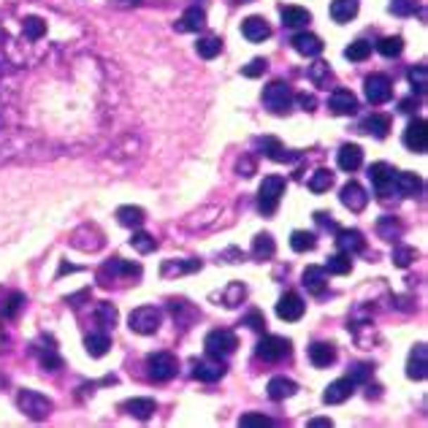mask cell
<instances>
[{
	"instance_id": "55",
	"label": "cell",
	"mask_w": 428,
	"mask_h": 428,
	"mask_svg": "<svg viewBox=\"0 0 428 428\" xmlns=\"http://www.w3.org/2000/svg\"><path fill=\"white\" fill-rule=\"evenodd\" d=\"M266 68H268V63L258 57V60H252L250 65H244V76H247V79H258V76L266 73Z\"/></svg>"
},
{
	"instance_id": "18",
	"label": "cell",
	"mask_w": 428,
	"mask_h": 428,
	"mask_svg": "<svg viewBox=\"0 0 428 428\" xmlns=\"http://www.w3.org/2000/svg\"><path fill=\"white\" fill-rule=\"evenodd\" d=\"M353 391H355V382H353L350 377L334 379V382L325 388V393H322V401H325V404H344V401L353 396Z\"/></svg>"
},
{
	"instance_id": "29",
	"label": "cell",
	"mask_w": 428,
	"mask_h": 428,
	"mask_svg": "<svg viewBox=\"0 0 428 428\" xmlns=\"http://www.w3.org/2000/svg\"><path fill=\"white\" fill-rule=\"evenodd\" d=\"M309 360H312L317 369L331 366V363L336 360V350H334V344H328V341H315V344L309 347Z\"/></svg>"
},
{
	"instance_id": "57",
	"label": "cell",
	"mask_w": 428,
	"mask_h": 428,
	"mask_svg": "<svg viewBox=\"0 0 428 428\" xmlns=\"http://www.w3.org/2000/svg\"><path fill=\"white\" fill-rule=\"evenodd\" d=\"M293 101H298V106H301L303 111H315V106H317V101H315L312 95H306V92H301V95H293Z\"/></svg>"
},
{
	"instance_id": "31",
	"label": "cell",
	"mask_w": 428,
	"mask_h": 428,
	"mask_svg": "<svg viewBox=\"0 0 428 428\" xmlns=\"http://www.w3.org/2000/svg\"><path fill=\"white\" fill-rule=\"evenodd\" d=\"M201 260H165L160 268L163 277H182V274H193V271H201Z\"/></svg>"
},
{
	"instance_id": "44",
	"label": "cell",
	"mask_w": 428,
	"mask_h": 428,
	"mask_svg": "<svg viewBox=\"0 0 428 428\" xmlns=\"http://www.w3.org/2000/svg\"><path fill=\"white\" fill-rule=\"evenodd\" d=\"M95 320H98V325L103 328V331H108V328H114V322H117V309L111 306V303H98V309H95Z\"/></svg>"
},
{
	"instance_id": "59",
	"label": "cell",
	"mask_w": 428,
	"mask_h": 428,
	"mask_svg": "<svg viewBox=\"0 0 428 428\" xmlns=\"http://www.w3.org/2000/svg\"><path fill=\"white\" fill-rule=\"evenodd\" d=\"M315 220H317V225H322V228H328V231H339V228H336V222H334V220H331V214H325V212H317L315 214Z\"/></svg>"
},
{
	"instance_id": "48",
	"label": "cell",
	"mask_w": 428,
	"mask_h": 428,
	"mask_svg": "<svg viewBox=\"0 0 428 428\" xmlns=\"http://www.w3.org/2000/svg\"><path fill=\"white\" fill-rule=\"evenodd\" d=\"M369 54H372V44H369V41H353V44L344 49V57L353 60V63H363Z\"/></svg>"
},
{
	"instance_id": "19",
	"label": "cell",
	"mask_w": 428,
	"mask_h": 428,
	"mask_svg": "<svg viewBox=\"0 0 428 428\" xmlns=\"http://www.w3.org/2000/svg\"><path fill=\"white\" fill-rule=\"evenodd\" d=\"M393 190H396L401 198H412L423 190V179L417 177V174H410V171H401V174L396 171V177H393Z\"/></svg>"
},
{
	"instance_id": "23",
	"label": "cell",
	"mask_w": 428,
	"mask_h": 428,
	"mask_svg": "<svg viewBox=\"0 0 428 428\" xmlns=\"http://www.w3.org/2000/svg\"><path fill=\"white\" fill-rule=\"evenodd\" d=\"M303 287L312 296H322L325 287H328V271L320 266H306V271H303Z\"/></svg>"
},
{
	"instance_id": "32",
	"label": "cell",
	"mask_w": 428,
	"mask_h": 428,
	"mask_svg": "<svg viewBox=\"0 0 428 428\" xmlns=\"http://www.w3.org/2000/svg\"><path fill=\"white\" fill-rule=\"evenodd\" d=\"M122 410L133 417H139V420H149L155 415V401L152 398H130L122 404Z\"/></svg>"
},
{
	"instance_id": "8",
	"label": "cell",
	"mask_w": 428,
	"mask_h": 428,
	"mask_svg": "<svg viewBox=\"0 0 428 428\" xmlns=\"http://www.w3.org/2000/svg\"><path fill=\"white\" fill-rule=\"evenodd\" d=\"M255 353H258V358L271 360V363L285 360L290 355V339H285V336H263V339L258 341Z\"/></svg>"
},
{
	"instance_id": "1",
	"label": "cell",
	"mask_w": 428,
	"mask_h": 428,
	"mask_svg": "<svg viewBox=\"0 0 428 428\" xmlns=\"http://www.w3.org/2000/svg\"><path fill=\"white\" fill-rule=\"evenodd\" d=\"M111 108V79L87 41L41 63H19L0 44V160L92 141Z\"/></svg>"
},
{
	"instance_id": "25",
	"label": "cell",
	"mask_w": 428,
	"mask_h": 428,
	"mask_svg": "<svg viewBox=\"0 0 428 428\" xmlns=\"http://www.w3.org/2000/svg\"><path fill=\"white\" fill-rule=\"evenodd\" d=\"M426 369H428V350L426 344H417L412 350L410 363H407V377L410 379H426Z\"/></svg>"
},
{
	"instance_id": "4",
	"label": "cell",
	"mask_w": 428,
	"mask_h": 428,
	"mask_svg": "<svg viewBox=\"0 0 428 428\" xmlns=\"http://www.w3.org/2000/svg\"><path fill=\"white\" fill-rule=\"evenodd\" d=\"M130 331L141 334V336H149V334H158L160 331V322H163V312L155 309V306H139L130 312Z\"/></svg>"
},
{
	"instance_id": "11",
	"label": "cell",
	"mask_w": 428,
	"mask_h": 428,
	"mask_svg": "<svg viewBox=\"0 0 428 428\" xmlns=\"http://www.w3.org/2000/svg\"><path fill=\"white\" fill-rule=\"evenodd\" d=\"M404 146L410 149V152H417V155H423L428 146V125L426 120H412L407 130H404Z\"/></svg>"
},
{
	"instance_id": "58",
	"label": "cell",
	"mask_w": 428,
	"mask_h": 428,
	"mask_svg": "<svg viewBox=\"0 0 428 428\" xmlns=\"http://www.w3.org/2000/svg\"><path fill=\"white\" fill-rule=\"evenodd\" d=\"M369 374H372V366H366V363H358L355 366V372H353V382H366L369 379Z\"/></svg>"
},
{
	"instance_id": "2",
	"label": "cell",
	"mask_w": 428,
	"mask_h": 428,
	"mask_svg": "<svg viewBox=\"0 0 428 428\" xmlns=\"http://www.w3.org/2000/svg\"><path fill=\"white\" fill-rule=\"evenodd\" d=\"M285 196V179L282 177H266L263 179V184H260V190H258V209L266 214H274L277 212V206H279V201Z\"/></svg>"
},
{
	"instance_id": "17",
	"label": "cell",
	"mask_w": 428,
	"mask_h": 428,
	"mask_svg": "<svg viewBox=\"0 0 428 428\" xmlns=\"http://www.w3.org/2000/svg\"><path fill=\"white\" fill-rule=\"evenodd\" d=\"M393 177H396V171H393L388 163H374V165L369 168V179H372V184H374L377 196H388V193H391Z\"/></svg>"
},
{
	"instance_id": "38",
	"label": "cell",
	"mask_w": 428,
	"mask_h": 428,
	"mask_svg": "<svg viewBox=\"0 0 428 428\" xmlns=\"http://www.w3.org/2000/svg\"><path fill=\"white\" fill-rule=\"evenodd\" d=\"M309 19H312L309 11L301 8V6H287V8H282V25H285V27H303Z\"/></svg>"
},
{
	"instance_id": "22",
	"label": "cell",
	"mask_w": 428,
	"mask_h": 428,
	"mask_svg": "<svg viewBox=\"0 0 428 428\" xmlns=\"http://www.w3.org/2000/svg\"><path fill=\"white\" fill-rule=\"evenodd\" d=\"M296 391H298V385L293 379H287V377H271L266 385V393L271 401H285L290 396H296Z\"/></svg>"
},
{
	"instance_id": "33",
	"label": "cell",
	"mask_w": 428,
	"mask_h": 428,
	"mask_svg": "<svg viewBox=\"0 0 428 428\" xmlns=\"http://www.w3.org/2000/svg\"><path fill=\"white\" fill-rule=\"evenodd\" d=\"M274 252H277L274 239H271L268 233H258L255 241H252V258H255V260H271Z\"/></svg>"
},
{
	"instance_id": "21",
	"label": "cell",
	"mask_w": 428,
	"mask_h": 428,
	"mask_svg": "<svg viewBox=\"0 0 428 428\" xmlns=\"http://www.w3.org/2000/svg\"><path fill=\"white\" fill-rule=\"evenodd\" d=\"M203 27H206V11L198 8V6H190L177 22L179 33H198V30H203Z\"/></svg>"
},
{
	"instance_id": "12",
	"label": "cell",
	"mask_w": 428,
	"mask_h": 428,
	"mask_svg": "<svg viewBox=\"0 0 428 428\" xmlns=\"http://www.w3.org/2000/svg\"><path fill=\"white\" fill-rule=\"evenodd\" d=\"M71 247L84 252H98L103 247V233L98 231L95 225H82V228L71 236Z\"/></svg>"
},
{
	"instance_id": "64",
	"label": "cell",
	"mask_w": 428,
	"mask_h": 428,
	"mask_svg": "<svg viewBox=\"0 0 428 428\" xmlns=\"http://www.w3.org/2000/svg\"><path fill=\"white\" fill-rule=\"evenodd\" d=\"M236 3H250V0H236Z\"/></svg>"
},
{
	"instance_id": "62",
	"label": "cell",
	"mask_w": 428,
	"mask_h": 428,
	"mask_svg": "<svg viewBox=\"0 0 428 428\" xmlns=\"http://www.w3.org/2000/svg\"><path fill=\"white\" fill-rule=\"evenodd\" d=\"M8 347H11V336L3 334V328H0V353H8Z\"/></svg>"
},
{
	"instance_id": "6",
	"label": "cell",
	"mask_w": 428,
	"mask_h": 428,
	"mask_svg": "<svg viewBox=\"0 0 428 428\" xmlns=\"http://www.w3.org/2000/svg\"><path fill=\"white\" fill-rule=\"evenodd\" d=\"M203 347H206V353H209V355L225 358V355H231V353H236L239 339H236V334H233V331H212V334H206Z\"/></svg>"
},
{
	"instance_id": "46",
	"label": "cell",
	"mask_w": 428,
	"mask_h": 428,
	"mask_svg": "<svg viewBox=\"0 0 428 428\" xmlns=\"http://www.w3.org/2000/svg\"><path fill=\"white\" fill-rule=\"evenodd\" d=\"M260 146H263V155H266L268 160L282 163V160H287V158H290V155L285 152V146L277 141V139H271V136H268V139H263V141H260Z\"/></svg>"
},
{
	"instance_id": "41",
	"label": "cell",
	"mask_w": 428,
	"mask_h": 428,
	"mask_svg": "<svg viewBox=\"0 0 428 428\" xmlns=\"http://www.w3.org/2000/svg\"><path fill=\"white\" fill-rule=\"evenodd\" d=\"M247 298V287L241 285V282H231V285L222 290V303L228 306V309H236V306H241V301Z\"/></svg>"
},
{
	"instance_id": "20",
	"label": "cell",
	"mask_w": 428,
	"mask_h": 428,
	"mask_svg": "<svg viewBox=\"0 0 428 428\" xmlns=\"http://www.w3.org/2000/svg\"><path fill=\"white\" fill-rule=\"evenodd\" d=\"M336 163H339L341 171L353 174V171H358V168L363 165V149H360L358 144H344L339 152H336Z\"/></svg>"
},
{
	"instance_id": "26",
	"label": "cell",
	"mask_w": 428,
	"mask_h": 428,
	"mask_svg": "<svg viewBox=\"0 0 428 428\" xmlns=\"http://www.w3.org/2000/svg\"><path fill=\"white\" fill-rule=\"evenodd\" d=\"M25 293H17V290H11V293H6L3 296V301H0V320H14L19 312L25 309Z\"/></svg>"
},
{
	"instance_id": "28",
	"label": "cell",
	"mask_w": 428,
	"mask_h": 428,
	"mask_svg": "<svg viewBox=\"0 0 428 428\" xmlns=\"http://www.w3.org/2000/svg\"><path fill=\"white\" fill-rule=\"evenodd\" d=\"M336 247L347 255H355L366 250V239L360 231H336Z\"/></svg>"
},
{
	"instance_id": "54",
	"label": "cell",
	"mask_w": 428,
	"mask_h": 428,
	"mask_svg": "<svg viewBox=\"0 0 428 428\" xmlns=\"http://www.w3.org/2000/svg\"><path fill=\"white\" fill-rule=\"evenodd\" d=\"M415 258H417V252L412 250V247H396V250H393V263L398 268H407Z\"/></svg>"
},
{
	"instance_id": "53",
	"label": "cell",
	"mask_w": 428,
	"mask_h": 428,
	"mask_svg": "<svg viewBox=\"0 0 428 428\" xmlns=\"http://www.w3.org/2000/svg\"><path fill=\"white\" fill-rule=\"evenodd\" d=\"M239 426H244V428H263V426H274V420H271V417H266V415L250 412V415H241Z\"/></svg>"
},
{
	"instance_id": "7",
	"label": "cell",
	"mask_w": 428,
	"mask_h": 428,
	"mask_svg": "<svg viewBox=\"0 0 428 428\" xmlns=\"http://www.w3.org/2000/svg\"><path fill=\"white\" fill-rule=\"evenodd\" d=\"M146 369H149V377L158 379V382H168L171 377L177 374V358L171 353H152L146 358Z\"/></svg>"
},
{
	"instance_id": "37",
	"label": "cell",
	"mask_w": 428,
	"mask_h": 428,
	"mask_svg": "<svg viewBox=\"0 0 428 428\" xmlns=\"http://www.w3.org/2000/svg\"><path fill=\"white\" fill-rule=\"evenodd\" d=\"M101 274H111V279H114V277H139V274H141V266H133V263H127V260H120V258H117V260L106 263Z\"/></svg>"
},
{
	"instance_id": "56",
	"label": "cell",
	"mask_w": 428,
	"mask_h": 428,
	"mask_svg": "<svg viewBox=\"0 0 428 428\" xmlns=\"http://www.w3.org/2000/svg\"><path fill=\"white\" fill-rule=\"evenodd\" d=\"M244 325H250L252 331H260V334L266 331V320H263V315H260V312H250V315L244 317Z\"/></svg>"
},
{
	"instance_id": "45",
	"label": "cell",
	"mask_w": 428,
	"mask_h": 428,
	"mask_svg": "<svg viewBox=\"0 0 428 428\" xmlns=\"http://www.w3.org/2000/svg\"><path fill=\"white\" fill-rule=\"evenodd\" d=\"M315 233H309V231H293V236H290V247L296 252H309V250H315Z\"/></svg>"
},
{
	"instance_id": "5",
	"label": "cell",
	"mask_w": 428,
	"mask_h": 428,
	"mask_svg": "<svg viewBox=\"0 0 428 428\" xmlns=\"http://www.w3.org/2000/svg\"><path fill=\"white\" fill-rule=\"evenodd\" d=\"M263 103L271 114H287L293 108V92L285 82H271L266 89H263Z\"/></svg>"
},
{
	"instance_id": "36",
	"label": "cell",
	"mask_w": 428,
	"mask_h": 428,
	"mask_svg": "<svg viewBox=\"0 0 428 428\" xmlns=\"http://www.w3.org/2000/svg\"><path fill=\"white\" fill-rule=\"evenodd\" d=\"M84 347H87V353L92 358H103L108 353V347H111V339H108L106 331H98V334H89L84 339Z\"/></svg>"
},
{
	"instance_id": "24",
	"label": "cell",
	"mask_w": 428,
	"mask_h": 428,
	"mask_svg": "<svg viewBox=\"0 0 428 428\" xmlns=\"http://www.w3.org/2000/svg\"><path fill=\"white\" fill-rule=\"evenodd\" d=\"M241 33H244L247 41L260 44V41H266L271 36V27H268V22L263 17H247L241 22Z\"/></svg>"
},
{
	"instance_id": "10",
	"label": "cell",
	"mask_w": 428,
	"mask_h": 428,
	"mask_svg": "<svg viewBox=\"0 0 428 428\" xmlns=\"http://www.w3.org/2000/svg\"><path fill=\"white\" fill-rule=\"evenodd\" d=\"M33 353H36L38 363H41L46 372L63 369V358L57 355V347H54L52 336H41L38 341H33Z\"/></svg>"
},
{
	"instance_id": "52",
	"label": "cell",
	"mask_w": 428,
	"mask_h": 428,
	"mask_svg": "<svg viewBox=\"0 0 428 428\" xmlns=\"http://www.w3.org/2000/svg\"><path fill=\"white\" fill-rule=\"evenodd\" d=\"M410 84L415 87V92H426V87H428V68L426 65H415V68H412Z\"/></svg>"
},
{
	"instance_id": "49",
	"label": "cell",
	"mask_w": 428,
	"mask_h": 428,
	"mask_svg": "<svg viewBox=\"0 0 428 428\" xmlns=\"http://www.w3.org/2000/svg\"><path fill=\"white\" fill-rule=\"evenodd\" d=\"M377 49H379V54L382 57H398L401 54V49H404V41L398 36H388V38H382L379 44H377Z\"/></svg>"
},
{
	"instance_id": "13",
	"label": "cell",
	"mask_w": 428,
	"mask_h": 428,
	"mask_svg": "<svg viewBox=\"0 0 428 428\" xmlns=\"http://www.w3.org/2000/svg\"><path fill=\"white\" fill-rule=\"evenodd\" d=\"M193 377L201 379V382H217V379H222V377H225V363L214 355L203 358V360H196V366H193Z\"/></svg>"
},
{
	"instance_id": "40",
	"label": "cell",
	"mask_w": 428,
	"mask_h": 428,
	"mask_svg": "<svg viewBox=\"0 0 428 428\" xmlns=\"http://www.w3.org/2000/svg\"><path fill=\"white\" fill-rule=\"evenodd\" d=\"M309 79H312V84L315 87H322L328 89V84H331V79H334V71L328 68V63H322V60H317L312 68H309Z\"/></svg>"
},
{
	"instance_id": "3",
	"label": "cell",
	"mask_w": 428,
	"mask_h": 428,
	"mask_svg": "<svg viewBox=\"0 0 428 428\" xmlns=\"http://www.w3.org/2000/svg\"><path fill=\"white\" fill-rule=\"evenodd\" d=\"M17 407L30 420H44V417H49V412H52V401L44 396V393H38V391H19L17 393Z\"/></svg>"
},
{
	"instance_id": "47",
	"label": "cell",
	"mask_w": 428,
	"mask_h": 428,
	"mask_svg": "<svg viewBox=\"0 0 428 428\" xmlns=\"http://www.w3.org/2000/svg\"><path fill=\"white\" fill-rule=\"evenodd\" d=\"M353 255H347V252H339V255H334V258H328V266L325 271H331V274H350L353 271V260H350Z\"/></svg>"
},
{
	"instance_id": "63",
	"label": "cell",
	"mask_w": 428,
	"mask_h": 428,
	"mask_svg": "<svg viewBox=\"0 0 428 428\" xmlns=\"http://www.w3.org/2000/svg\"><path fill=\"white\" fill-rule=\"evenodd\" d=\"M309 426H312V428H331L334 423H331V420H325V417H317V420H312Z\"/></svg>"
},
{
	"instance_id": "61",
	"label": "cell",
	"mask_w": 428,
	"mask_h": 428,
	"mask_svg": "<svg viewBox=\"0 0 428 428\" xmlns=\"http://www.w3.org/2000/svg\"><path fill=\"white\" fill-rule=\"evenodd\" d=\"M239 171H241L244 177H252V174H255V163H252L250 158H244V160L239 163Z\"/></svg>"
},
{
	"instance_id": "51",
	"label": "cell",
	"mask_w": 428,
	"mask_h": 428,
	"mask_svg": "<svg viewBox=\"0 0 428 428\" xmlns=\"http://www.w3.org/2000/svg\"><path fill=\"white\" fill-rule=\"evenodd\" d=\"M420 8V0H393L391 11L396 17H412Z\"/></svg>"
},
{
	"instance_id": "43",
	"label": "cell",
	"mask_w": 428,
	"mask_h": 428,
	"mask_svg": "<svg viewBox=\"0 0 428 428\" xmlns=\"http://www.w3.org/2000/svg\"><path fill=\"white\" fill-rule=\"evenodd\" d=\"M377 233H379L385 241H393V239H398V236H401V225H398V220H393V217H379V222H377Z\"/></svg>"
},
{
	"instance_id": "39",
	"label": "cell",
	"mask_w": 428,
	"mask_h": 428,
	"mask_svg": "<svg viewBox=\"0 0 428 428\" xmlns=\"http://www.w3.org/2000/svg\"><path fill=\"white\" fill-rule=\"evenodd\" d=\"M331 187H334V171L331 168H317L312 174V179H309V190L312 193H325Z\"/></svg>"
},
{
	"instance_id": "14",
	"label": "cell",
	"mask_w": 428,
	"mask_h": 428,
	"mask_svg": "<svg viewBox=\"0 0 428 428\" xmlns=\"http://www.w3.org/2000/svg\"><path fill=\"white\" fill-rule=\"evenodd\" d=\"M328 108H331V114H336V117H350V114H355L358 111V98L350 92V89L339 87L331 92Z\"/></svg>"
},
{
	"instance_id": "15",
	"label": "cell",
	"mask_w": 428,
	"mask_h": 428,
	"mask_svg": "<svg viewBox=\"0 0 428 428\" xmlns=\"http://www.w3.org/2000/svg\"><path fill=\"white\" fill-rule=\"evenodd\" d=\"M341 203L350 209V212L360 214L366 206H369V196H366V190L358 184V182H347L344 187H341Z\"/></svg>"
},
{
	"instance_id": "34",
	"label": "cell",
	"mask_w": 428,
	"mask_h": 428,
	"mask_svg": "<svg viewBox=\"0 0 428 428\" xmlns=\"http://www.w3.org/2000/svg\"><path fill=\"white\" fill-rule=\"evenodd\" d=\"M331 17H334V22H339V25L350 22V19H355L358 17V0H334V3H331Z\"/></svg>"
},
{
	"instance_id": "16",
	"label": "cell",
	"mask_w": 428,
	"mask_h": 428,
	"mask_svg": "<svg viewBox=\"0 0 428 428\" xmlns=\"http://www.w3.org/2000/svg\"><path fill=\"white\" fill-rule=\"evenodd\" d=\"M277 317L285 322H296L303 317V301L298 293H285L277 303Z\"/></svg>"
},
{
	"instance_id": "60",
	"label": "cell",
	"mask_w": 428,
	"mask_h": 428,
	"mask_svg": "<svg viewBox=\"0 0 428 428\" xmlns=\"http://www.w3.org/2000/svg\"><path fill=\"white\" fill-rule=\"evenodd\" d=\"M111 6H117V8H136V6H141L144 0H108Z\"/></svg>"
},
{
	"instance_id": "27",
	"label": "cell",
	"mask_w": 428,
	"mask_h": 428,
	"mask_svg": "<svg viewBox=\"0 0 428 428\" xmlns=\"http://www.w3.org/2000/svg\"><path fill=\"white\" fill-rule=\"evenodd\" d=\"M293 49L298 54H303V57H317V54H322V41L315 33H298V36H293Z\"/></svg>"
},
{
	"instance_id": "35",
	"label": "cell",
	"mask_w": 428,
	"mask_h": 428,
	"mask_svg": "<svg viewBox=\"0 0 428 428\" xmlns=\"http://www.w3.org/2000/svg\"><path fill=\"white\" fill-rule=\"evenodd\" d=\"M144 220H146V214L141 206H120L117 209V222L125 228H139Z\"/></svg>"
},
{
	"instance_id": "42",
	"label": "cell",
	"mask_w": 428,
	"mask_h": 428,
	"mask_svg": "<svg viewBox=\"0 0 428 428\" xmlns=\"http://www.w3.org/2000/svg\"><path fill=\"white\" fill-rule=\"evenodd\" d=\"M220 49H222V41L220 38H214V36H206V38H201L196 44V52L203 57V60H214L217 54H220Z\"/></svg>"
},
{
	"instance_id": "30",
	"label": "cell",
	"mask_w": 428,
	"mask_h": 428,
	"mask_svg": "<svg viewBox=\"0 0 428 428\" xmlns=\"http://www.w3.org/2000/svg\"><path fill=\"white\" fill-rule=\"evenodd\" d=\"M360 130L369 133V136H374V139H385L388 130H391V117H385V114H372V117L363 120Z\"/></svg>"
},
{
	"instance_id": "9",
	"label": "cell",
	"mask_w": 428,
	"mask_h": 428,
	"mask_svg": "<svg viewBox=\"0 0 428 428\" xmlns=\"http://www.w3.org/2000/svg\"><path fill=\"white\" fill-rule=\"evenodd\" d=\"M391 95H393V84L385 73H372V76L366 79V98H369V103L382 106V103L391 101Z\"/></svg>"
},
{
	"instance_id": "50",
	"label": "cell",
	"mask_w": 428,
	"mask_h": 428,
	"mask_svg": "<svg viewBox=\"0 0 428 428\" xmlns=\"http://www.w3.org/2000/svg\"><path fill=\"white\" fill-rule=\"evenodd\" d=\"M130 244H133V250L141 252V255H149V252L158 247V241H155V239H152L149 233H144V231H136V233H133Z\"/></svg>"
}]
</instances>
